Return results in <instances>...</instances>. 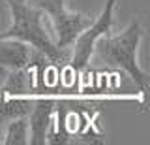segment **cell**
Segmentation results:
<instances>
[{
    "label": "cell",
    "mask_w": 150,
    "mask_h": 145,
    "mask_svg": "<svg viewBox=\"0 0 150 145\" xmlns=\"http://www.w3.org/2000/svg\"><path fill=\"white\" fill-rule=\"evenodd\" d=\"M11 15V25L4 32H0V38H15L30 44L32 47L40 49L51 62H62L64 49L56 45L51 34L45 29L43 11L34 6H28L23 0H6Z\"/></svg>",
    "instance_id": "1"
},
{
    "label": "cell",
    "mask_w": 150,
    "mask_h": 145,
    "mask_svg": "<svg viewBox=\"0 0 150 145\" xmlns=\"http://www.w3.org/2000/svg\"><path fill=\"white\" fill-rule=\"evenodd\" d=\"M141 40H143V26L139 19H135L118 34H107L100 38L94 51L101 60H105V64L112 68H122L141 89H146L148 74L139 66L137 60Z\"/></svg>",
    "instance_id": "2"
},
{
    "label": "cell",
    "mask_w": 150,
    "mask_h": 145,
    "mask_svg": "<svg viewBox=\"0 0 150 145\" xmlns=\"http://www.w3.org/2000/svg\"><path fill=\"white\" fill-rule=\"evenodd\" d=\"M36 8L49 15L56 32V45L62 49L69 47L73 40L90 25V17L86 13L69 10L66 0H38Z\"/></svg>",
    "instance_id": "3"
},
{
    "label": "cell",
    "mask_w": 150,
    "mask_h": 145,
    "mask_svg": "<svg viewBox=\"0 0 150 145\" xmlns=\"http://www.w3.org/2000/svg\"><path fill=\"white\" fill-rule=\"evenodd\" d=\"M115 8H116V0H107L101 13L96 17V21L90 23V25L73 40V44H71L73 53H71V60H69L73 70H83L86 66L90 57L94 55V47H96L98 40L111 32L112 17H115Z\"/></svg>",
    "instance_id": "4"
},
{
    "label": "cell",
    "mask_w": 150,
    "mask_h": 145,
    "mask_svg": "<svg viewBox=\"0 0 150 145\" xmlns=\"http://www.w3.org/2000/svg\"><path fill=\"white\" fill-rule=\"evenodd\" d=\"M54 104L51 100H40L32 102V109L26 115L28 119V130H30V141L32 145H43L47 141L51 126V117H53Z\"/></svg>",
    "instance_id": "5"
},
{
    "label": "cell",
    "mask_w": 150,
    "mask_h": 145,
    "mask_svg": "<svg viewBox=\"0 0 150 145\" xmlns=\"http://www.w3.org/2000/svg\"><path fill=\"white\" fill-rule=\"evenodd\" d=\"M32 47L30 44L15 38H0V66L6 70L26 68L32 60Z\"/></svg>",
    "instance_id": "6"
},
{
    "label": "cell",
    "mask_w": 150,
    "mask_h": 145,
    "mask_svg": "<svg viewBox=\"0 0 150 145\" xmlns=\"http://www.w3.org/2000/svg\"><path fill=\"white\" fill-rule=\"evenodd\" d=\"M32 109V100L25 96L0 94V128H4L9 121L26 117Z\"/></svg>",
    "instance_id": "7"
},
{
    "label": "cell",
    "mask_w": 150,
    "mask_h": 145,
    "mask_svg": "<svg viewBox=\"0 0 150 145\" xmlns=\"http://www.w3.org/2000/svg\"><path fill=\"white\" fill-rule=\"evenodd\" d=\"M32 76L28 68H17V70H8V76L4 79L2 92L0 94H9V96H25L32 89Z\"/></svg>",
    "instance_id": "8"
},
{
    "label": "cell",
    "mask_w": 150,
    "mask_h": 145,
    "mask_svg": "<svg viewBox=\"0 0 150 145\" xmlns=\"http://www.w3.org/2000/svg\"><path fill=\"white\" fill-rule=\"evenodd\" d=\"M30 141V130H28V119L19 117L4 126V139L6 145H28Z\"/></svg>",
    "instance_id": "9"
},
{
    "label": "cell",
    "mask_w": 150,
    "mask_h": 145,
    "mask_svg": "<svg viewBox=\"0 0 150 145\" xmlns=\"http://www.w3.org/2000/svg\"><path fill=\"white\" fill-rule=\"evenodd\" d=\"M8 76V70L4 66H0V92H2V85H4V79Z\"/></svg>",
    "instance_id": "10"
},
{
    "label": "cell",
    "mask_w": 150,
    "mask_h": 145,
    "mask_svg": "<svg viewBox=\"0 0 150 145\" xmlns=\"http://www.w3.org/2000/svg\"><path fill=\"white\" fill-rule=\"evenodd\" d=\"M23 2H26V0H23Z\"/></svg>",
    "instance_id": "11"
}]
</instances>
